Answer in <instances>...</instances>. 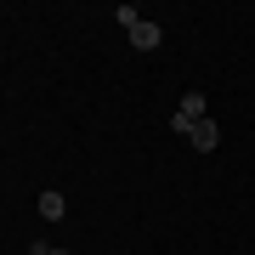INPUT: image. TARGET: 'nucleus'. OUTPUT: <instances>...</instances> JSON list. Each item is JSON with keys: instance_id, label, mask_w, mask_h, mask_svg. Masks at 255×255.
I'll return each instance as SVG.
<instances>
[{"instance_id": "obj_1", "label": "nucleus", "mask_w": 255, "mask_h": 255, "mask_svg": "<svg viewBox=\"0 0 255 255\" xmlns=\"http://www.w3.org/2000/svg\"><path fill=\"white\" fill-rule=\"evenodd\" d=\"M199 119H210V108H204V97H199V91H187L182 102H176V114H170V130H176V136H187Z\"/></svg>"}, {"instance_id": "obj_2", "label": "nucleus", "mask_w": 255, "mask_h": 255, "mask_svg": "<svg viewBox=\"0 0 255 255\" xmlns=\"http://www.w3.org/2000/svg\"><path fill=\"white\" fill-rule=\"evenodd\" d=\"M187 142L199 147V153H216V142H221V130H216V119H199V125L187 130Z\"/></svg>"}, {"instance_id": "obj_3", "label": "nucleus", "mask_w": 255, "mask_h": 255, "mask_svg": "<svg viewBox=\"0 0 255 255\" xmlns=\"http://www.w3.org/2000/svg\"><path fill=\"white\" fill-rule=\"evenodd\" d=\"M125 34H130V46H136V51H153V46H159V40H164V28H159V23H147V17H142L136 28H125Z\"/></svg>"}, {"instance_id": "obj_4", "label": "nucleus", "mask_w": 255, "mask_h": 255, "mask_svg": "<svg viewBox=\"0 0 255 255\" xmlns=\"http://www.w3.org/2000/svg\"><path fill=\"white\" fill-rule=\"evenodd\" d=\"M63 210H68L63 193H40V216H46V221H63Z\"/></svg>"}, {"instance_id": "obj_5", "label": "nucleus", "mask_w": 255, "mask_h": 255, "mask_svg": "<svg viewBox=\"0 0 255 255\" xmlns=\"http://www.w3.org/2000/svg\"><path fill=\"white\" fill-rule=\"evenodd\" d=\"M114 17H119V28H136V23H142V11H136V6H119Z\"/></svg>"}, {"instance_id": "obj_6", "label": "nucleus", "mask_w": 255, "mask_h": 255, "mask_svg": "<svg viewBox=\"0 0 255 255\" xmlns=\"http://www.w3.org/2000/svg\"><path fill=\"white\" fill-rule=\"evenodd\" d=\"M34 255H74V250H57V244H34Z\"/></svg>"}]
</instances>
